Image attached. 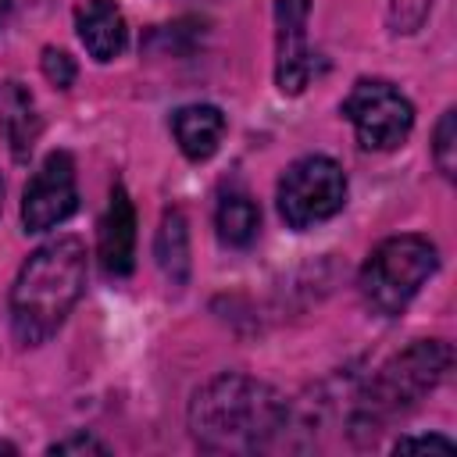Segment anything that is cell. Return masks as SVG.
Segmentation results:
<instances>
[{
  "mask_svg": "<svg viewBox=\"0 0 457 457\" xmlns=\"http://www.w3.org/2000/svg\"><path fill=\"white\" fill-rule=\"evenodd\" d=\"M0 207H4V179H0Z\"/></svg>",
  "mask_w": 457,
  "mask_h": 457,
  "instance_id": "22",
  "label": "cell"
},
{
  "mask_svg": "<svg viewBox=\"0 0 457 457\" xmlns=\"http://www.w3.org/2000/svg\"><path fill=\"white\" fill-rule=\"evenodd\" d=\"M46 453H111V446L107 443H100L96 436H89V432H71V436H64V439H57V443H50L46 446Z\"/></svg>",
  "mask_w": 457,
  "mask_h": 457,
  "instance_id": "18",
  "label": "cell"
},
{
  "mask_svg": "<svg viewBox=\"0 0 457 457\" xmlns=\"http://www.w3.org/2000/svg\"><path fill=\"white\" fill-rule=\"evenodd\" d=\"M432 0H386V21L396 36H411L425 25Z\"/></svg>",
  "mask_w": 457,
  "mask_h": 457,
  "instance_id": "16",
  "label": "cell"
},
{
  "mask_svg": "<svg viewBox=\"0 0 457 457\" xmlns=\"http://www.w3.org/2000/svg\"><path fill=\"white\" fill-rule=\"evenodd\" d=\"M432 161L443 171V179H453V168H457V111L453 107H446L443 118L436 121V132H432Z\"/></svg>",
  "mask_w": 457,
  "mask_h": 457,
  "instance_id": "15",
  "label": "cell"
},
{
  "mask_svg": "<svg viewBox=\"0 0 457 457\" xmlns=\"http://www.w3.org/2000/svg\"><path fill=\"white\" fill-rule=\"evenodd\" d=\"M311 0H275V86L286 96H300L314 71L318 57L307 43Z\"/></svg>",
  "mask_w": 457,
  "mask_h": 457,
  "instance_id": "8",
  "label": "cell"
},
{
  "mask_svg": "<svg viewBox=\"0 0 457 457\" xmlns=\"http://www.w3.org/2000/svg\"><path fill=\"white\" fill-rule=\"evenodd\" d=\"M11 7H14V0H0V25L7 21V14H11Z\"/></svg>",
  "mask_w": 457,
  "mask_h": 457,
  "instance_id": "20",
  "label": "cell"
},
{
  "mask_svg": "<svg viewBox=\"0 0 457 457\" xmlns=\"http://www.w3.org/2000/svg\"><path fill=\"white\" fill-rule=\"evenodd\" d=\"M75 32L86 54L100 64L121 57V50L129 46V25L118 0H82L75 7Z\"/></svg>",
  "mask_w": 457,
  "mask_h": 457,
  "instance_id": "10",
  "label": "cell"
},
{
  "mask_svg": "<svg viewBox=\"0 0 457 457\" xmlns=\"http://www.w3.org/2000/svg\"><path fill=\"white\" fill-rule=\"evenodd\" d=\"M0 132H4L14 161H29V154L39 143L43 118L36 111L32 93L21 82H4L0 86Z\"/></svg>",
  "mask_w": 457,
  "mask_h": 457,
  "instance_id": "12",
  "label": "cell"
},
{
  "mask_svg": "<svg viewBox=\"0 0 457 457\" xmlns=\"http://www.w3.org/2000/svg\"><path fill=\"white\" fill-rule=\"evenodd\" d=\"M154 257L171 286H186V278H189V221H186L182 207H168L161 214V228L154 236Z\"/></svg>",
  "mask_w": 457,
  "mask_h": 457,
  "instance_id": "13",
  "label": "cell"
},
{
  "mask_svg": "<svg viewBox=\"0 0 457 457\" xmlns=\"http://www.w3.org/2000/svg\"><path fill=\"white\" fill-rule=\"evenodd\" d=\"M0 453H18V446H14V443H7V439H0Z\"/></svg>",
  "mask_w": 457,
  "mask_h": 457,
  "instance_id": "21",
  "label": "cell"
},
{
  "mask_svg": "<svg viewBox=\"0 0 457 457\" xmlns=\"http://www.w3.org/2000/svg\"><path fill=\"white\" fill-rule=\"evenodd\" d=\"M39 64H43V75H46V82H50V86H57V89H71V82H75L79 68H75V57H71L68 50L46 46V50H43V57H39Z\"/></svg>",
  "mask_w": 457,
  "mask_h": 457,
  "instance_id": "17",
  "label": "cell"
},
{
  "mask_svg": "<svg viewBox=\"0 0 457 457\" xmlns=\"http://www.w3.org/2000/svg\"><path fill=\"white\" fill-rule=\"evenodd\" d=\"M439 268V250L428 236L418 232H403V236H389L382 239L368 261L361 264L357 286L364 303L382 314V318H396L407 311V303L418 296V289L436 275Z\"/></svg>",
  "mask_w": 457,
  "mask_h": 457,
  "instance_id": "4",
  "label": "cell"
},
{
  "mask_svg": "<svg viewBox=\"0 0 457 457\" xmlns=\"http://www.w3.org/2000/svg\"><path fill=\"white\" fill-rule=\"evenodd\" d=\"M225 129H228V121H225L221 107H214V104H186L171 114V136H175L182 157L193 164L211 161L218 154Z\"/></svg>",
  "mask_w": 457,
  "mask_h": 457,
  "instance_id": "11",
  "label": "cell"
},
{
  "mask_svg": "<svg viewBox=\"0 0 457 457\" xmlns=\"http://www.w3.org/2000/svg\"><path fill=\"white\" fill-rule=\"evenodd\" d=\"M79 211V179L75 157L68 150H50L32 171L21 193V225L25 232H50Z\"/></svg>",
  "mask_w": 457,
  "mask_h": 457,
  "instance_id": "7",
  "label": "cell"
},
{
  "mask_svg": "<svg viewBox=\"0 0 457 457\" xmlns=\"http://www.w3.org/2000/svg\"><path fill=\"white\" fill-rule=\"evenodd\" d=\"M411 450H443V453H453L457 443L439 436V432H428V436H400L393 443V453H411Z\"/></svg>",
  "mask_w": 457,
  "mask_h": 457,
  "instance_id": "19",
  "label": "cell"
},
{
  "mask_svg": "<svg viewBox=\"0 0 457 457\" xmlns=\"http://www.w3.org/2000/svg\"><path fill=\"white\" fill-rule=\"evenodd\" d=\"M286 396L243 371L207 378L189 400V436L207 453H257L286 425Z\"/></svg>",
  "mask_w": 457,
  "mask_h": 457,
  "instance_id": "1",
  "label": "cell"
},
{
  "mask_svg": "<svg viewBox=\"0 0 457 457\" xmlns=\"http://www.w3.org/2000/svg\"><path fill=\"white\" fill-rule=\"evenodd\" d=\"M86 243L79 236H57L36 246L11 286V328L21 346L46 343L79 296L86 293Z\"/></svg>",
  "mask_w": 457,
  "mask_h": 457,
  "instance_id": "2",
  "label": "cell"
},
{
  "mask_svg": "<svg viewBox=\"0 0 457 457\" xmlns=\"http://www.w3.org/2000/svg\"><path fill=\"white\" fill-rule=\"evenodd\" d=\"M96 261L107 278H125L136 268V207L125 182L111 186L107 207L96 221Z\"/></svg>",
  "mask_w": 457,
  "mask_h": 457,
  "instance_id": "9",
  "label": "cell"
},
{
  "mask_svg": "<svg viewBox=\"0 0 457 457\" xmlns=\"http://www.w3.org/2000/svg\"><path fill=\"white\" fill-rule=\"evenodd\" d=\"M214 228H218V239L225 246H236V250L250 246L257 239V228H261V207H257V200L246 189L221 193L218 211H214Z\"/></svg>",
  "mask_w": 457,
  "mask_h": 457,
  "instance_id": "14",
  "label": "cell"
},
{
  "mask_svg": "<svg viewBox=\"0 0 457 457\" xmlns=\"http://www.w3.org/2000/svg\"><path fill=\"white\" fill-rule=\"evenodd\" d=\"M339 111L364 150H396L414 129V104L389 79H357Z\"/></svg>",
  "mask_w": 457,
  "mask_h": 457,
  "instance_id": "6",
  "label": "cell"
},
{
  "mask_svg": "<svg viewBox=\"0 0 457 457\" xmlns=\"http://www.w3.org/2000/svg\"><path fill=\"white\" fill-rule=\"evenodd\" d=\"M450 364H453V350L443 339H414L411 346L382 361L353 400L350 436L357 443L375 439L389 421L414 411L446 378Z\"/></svg>",
  "mask_w": 457,
  "mask_h": 457,
  "instance_id": "3",
  "label": "cell"
},
{
  "mask_svg": "<svg viewBox=\"0 0 457 457\" xmlns=\"http://www.w3.org/2000/svg\"><path fill=\"white\" fill-rule=\"evenodd\" d=\"M275 200H278V214L289 228H296V232L314 228V225H321L343 211L346 171L339 168V161H332L325 154L296 157L282 171Z\"/></svg>",
  "mask_w": 457,
  "mask_h": 457,
  "instance_id": "5",
  "label": "cell"
}]
</instances>
